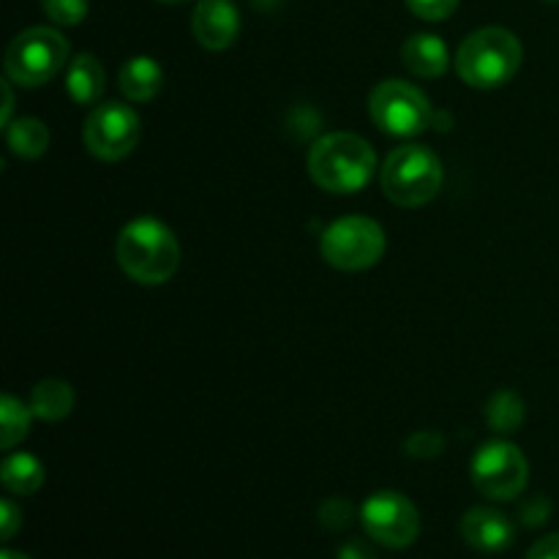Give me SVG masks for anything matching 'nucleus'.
<instances>
[{"label": "nucleus", "instance_id": "1", "mask_svg": "<svg viewBox=\"0 0 559 559\" xmlns=\"http://www.w3.org/2000/svg\"><path fill=\"white\" fill-rule=\"evenodd\" d=\"M377 156L369 142L358 134L320 136L309 151V173L320 189L331 194H355L371 180Z\"/></svg>", "mask_w": 559, "mask_h": 559}, {"label": "nucleus", "instance_id": "2", "mask_svg": "<svg viewBox=\"0 0 559 559\" xmlns=\"http://www.w3.org/2000/svg\"><path fill=\"white\" fill-rule=\"evenodd\" d=\"M118 262L129 278L140 284H164L180 265V246L173 229L156 218L126 224L118 238Z\"/></svg>", "mask_w": 559, "mask_h": 559}, {"label": "nucleus", "instance_id": "3", "mask_svg": "<svg viewBox=\"0 0 559 559\" xmlns=\"http://www.w3.org/2000/svg\"><path fill=\"white\" fill-rule=\"evenodd\" d=\"M522 58V41L511 31L480 27V31L469 33L459 47L456 69L469 87L491 91V87L506 85L516 76Z\"/></svg>", "mask_w": 559, "mask_h": 559}, {"label": "nucleus", "instance_id": "4", "mask_svg": "<svg viewBox=\"0 0 559 559\" xmlns=\"http://www.w3.org/2000/svg\"><path fill=\"white\" fill-rule=\"evenodd\" d=\"M382 191L402 207H420L442 189V162L426 145H402L385 158Z\"/></svg>", "mask_w": 559, "mask_h": 559}, {"label": "nucleus", "instance_id": "5", "mask_svg": "<svg viewBox=\"0 0 559 559\" xmlns=\"http://www.w3.org/2000/svg\"><path fill=\"white\" fill-rule=\"evenodd\" d=\"M69 60V41L52 27H27L5 52L9 80L22 87H38L52 80Z\"/></svg>", "mask_w": 559, "mask_h": 559}, {"label": "nucleus", "instance_id": "6", "mask_svg": "<svg viewBox=\"0 0 559 559\" xmlns=\"http://www.w3.org/2000/svg\"><path fill=\"white\" fill-rule=\"evenodd\" d=\"M322 260L336 271H366L385 254V233L366 216H347L333 222L320 240Z\"/></svg>", "mask_w": 559, "mask_h": 559}, {"label": "nucleus", "instance_id": "7", "mask_svg": "<svg viewBox=\"0 0 559 559\" xmlns=\"http://www.w3.org/2000/svg\"><path fill=\"white\" fill-rule=\"evenodd\" d=\"M369 115L385 134L415 136L431 126V104L404 80H385L371 91Z\"/></svg>", "mask_w": 559, "mask_h": 559}, {"label": "nucleus", "instance_id": "8", "mask_svg": "<svg viewBox=\"0 0 559 559\" xmlns=\"http://www.w3.org/2000/svg\"><path fill=\"white\" fill-rule=\"evenodd\" d=\"M360 522L374 544L407 549L420 535V513L413 500L399 491H377L360 508Z\"/></svg>", "mask_w": 559, "mask_h": 559}, {"label": "nucleus", "instance_id": "9", "mask_svg": "<svg viewBox=\"0 0 559 559\" xmlns=\"http://www.w3.org/2000/svg\"><path fill=\"white\" fill-rule=\"evenodd\" d=\"M530 480V464L511 442H486L473 459V484L489 500H516Z\"/></svg>", "mask_w": 559, "mask_h": 559}, {"label": "nucleus", "instance_id": "10", "mask_svg": "<svg viewBox=\"0 0 559 559\" xmlns=\"http://www.w3.org/2000/svg\"><path fill=\"white\" fill-rule=\"evenodd\" d=\"M140 115L120 102L98 104L87 115L82 142L87 151L102 162H120L129 156L140 142Z\"/></svg>", "mask_w": 559, "mask_h": 559}, {"label": "nucleus", "instance_id": "11", "mask_svg": "<svg viewBox=\"0 0 559 559\" xmlns=\"http://www.w3.org/2000/svg\"><path fill=\"white\" fill-rule=\"evenodd\" d=\"M240 16L233 0H200L191 14V33L211 52L227 49L238 38Z\"/></svg>", "mask_w": 559, "mask_h": 559}, {"label": "nucleus", "instance_id": "12", "mask_svg": "<svg viewBox=\"0 0 559 559\" xmlns=\"http://www.w3.org/2000/svg\"><path fill=\"white\" fill-rule=\"evenodd\" d=\"M462 538L467 546L484 555H500V551L511 549L516 540V527L506 513L495 511V508H469L462 519Z\"/></svg>", "mask_w": 559, "mask_h": 559}, {"label": "nucleus", "instance_id": "13", "mask_svg": "<svg viewBox=\"0 0 559 559\" xmlns=\"http://www.w3.org/2000/svg\"><path fill=\"white\" fill-rule=\"evenodd\" d=\"M402 60L415 76H424V80H435L448 71V47L440 36H431V33H418V36H409L402 47Z\"/></svg>", "mask_w": 559, "mask_h": 559}, {"label": "nucleus", "instance_id": "14", "mask_svg": "<svg viewBox=\"0 0 559 559\" xmlns=\"http://www.w3.org/2000/svg\"><path fill=\"white\" fill-rule=\"evenodd\" d=\"M120 91H123L126 98L131 102H151V98L158 96L164 85V71L162 66L156 63L153 58H131L129 63L120 69Z\"/></svg>", "mask_w": 559, "mask_h": 559}, {"label": "nucleus", "instance_id": "15", "mask_svg": "<svg viewBox=\"0 0 559 559\" xmlns=\"http://www.w3.org/2000/svg\"><path fill=\"white\" fill-rule=\"evenodd\" d=\"M66 87L76 104H96L104 93V69L96 55H76L69 63Z\"/></svg>", "mask_w": 559, "mask_h": 559}, {"label": "nucleus", "instance_id": "16", "mask_svg": "<svg viewBox=\"0 0 559 559\" xmlns=\"http://www.w3.org/2000/svg\"><path fill=\"white\" fill-rule=\"evenodd\" d=\"M0 480H3V486L11 495H36L44 484V467L31 453H14V456H9L3 462Z\"/></svg>", "mask_w": 559, "mask_h": 559}, {"label": "nucleus", "instance_id": "17", "mask_svg": "<svg viewBox=\"0 0 559 559\" xmlns=\"http://www.w3.org/2000/svg\"><path fill=\"white\" fill-rule=\"evenodd\" d=\"M31 409L44 420H63L74 409V391L60 380L38 382L31 393Z\"/></svg>", "mask_w": 559, "mask_h": 559}, {"label": "nucleus", "instance_id": "18", "mask_svg": "<svg viewBox=\"0 0 559 559\" xmlns=\"http://www.w3.org/2000/svg\"><path fill=\"white\" fill-rule=\"evenodd\" d=\"M5 142H9V147L14 156L38 158L41 153H47L49 131L41 120L20 118L16 123L5 126Z\"/></svg>", "mask_w": 559, "mask_h": 559}, {"label": "nucleus", "instance_id": "19", "mask_svg": "<svg viewBox=\"0 0 559 559\" xmlns=\"http://www.w3.org/2000/svg\"><path fill=\"white\" fill-rule=\"evenodd\" d=\"M31 415L33 409L16 402L14 396L0 399V448L3 451H11L16 442L25 440L27 431H31Z\"/></svg>", "mask_w": 559, "mask_h": 559}, {"label": "nucleus", "instance_id": "20", "mask_svg": "<svg viewBox=\"0 0 559 559\" xmlns=\"http://www.w3.org/2000/svg\"><path fill=\"white\" fill-rule=\"evenodd\" d=\"M489 424L497 431H516L524 420V402L511 391L495 393V399L489 402Z\"/></svg>", "mask_w": 559, "mask_h": 559}, {"label": "nucleus", "instance_id": "21", "mask_svg": "<svg viewBox=\"0 0 559 559\" xmlns=\"http://www.w3.org/2000/svg\"><path fill=\"white\" fill-rule=\"evenodd\" d=\"M41 9L47 11L55 25H80L87 14V0H41Z\"/></svg>", "mask_w": 559, "mask_h": 559}, {"label": "nucleus", "instance_id": "22", "mask_svg": "<svg viewBox=\"0 0 559 559\" xmlns=\"http://www.w3.org/2000/svg\"><path fill=\"white\" fill-rule=\"evenodd\" d=\"M409 11L420 20H429V22H440L448 20V16L456 11L459 0H407Z\"/></svg>", "mask_w": 559, "mask_h": 559}, {"label": "nucleus", "instance_id": "23", "mask_svg": "<svg viewBox=\"0 0 559 559\" xmlns=\"http://www.w3.org/2000/svg\"><path fill=\"white\" fill-rule=\"evenodd\" d=\"M320 519L328 530H344L349 522H353V506L347 500H328L325 506L320 508Z\"/></svg>", "mask_w": 559, "mask_h": 559}, {"label": "nucleus", "instance_id": "24", "mask_svg": "<svg viewBox=\"0 0 559 559\" xmlns=\"http://www.w3.org/2000/svg\"><path fill=\"white\" fill-rule=\"evenodd\" d=\"M407 451L409 456L431 459L442 451V440L437 435H431V431H420V435H415L413 440L407 442Z\"/></svg>", "mask_w": 559, "mask_h": 559}, {"label": "nucleus", "instance_id": "25", "mask_svg": "<svg viewBox=\"0 0 559 559\" xmlns=\"http://www.w3.org/2000/svg\"><path fill=\"white\" fill-rule=\"evenodd\" d=\"M22 527V511L11 500L0 502V538L11 540Z\"/></svg>", "mask_w": 559, "mask_h": 559}, {"label": "nucleus", "instance_id": "26", "mask_svg": "<svg viewBox=\"0 0 559 559\" xmlns=\"http://www.w3.org/2000/svg\"><path fill=\"white\" fill-rule=\"evenodd\" d=\"M549 516H551V502L546 500V497H533L530 502H524L522 522L527 524V527H538V524H544Z\"/></svg>", "mask_w": 559, "mask_h": 559}, {"label": "nucleus", "instance_id": "27", "mask_svg": "<svg viewBox=\"0 0 559 559\" xmlns=\"http://www.w3.org/2000/svg\"><path fill=\"white\" fill-rule=\"evenodd\" d=\"M527 559H559V533L540 538L538 544L527 551Z\"/></svg>", "mask_w": 559, "mask_h": 559}, {"label": "nucleus", "instance_id": "28", "mask_svg": "<svg viewBox=\"0 0 559 559\" xmlns=\"http://www.w3.org/2000/svg\"><path fill=\"white\" fill-rule=\"evenodd\" d=\"M338 559H377V555L369 544H364V540H349V544H344L342 551H338Z\"/></svg>", "mask_w": 559, "mask_h": 559}, {"label": "nucleus", "instance_id": "29", "mask_svg": "<svg viewBox=\"0 0 559 559\" xmlns=\"http://www.w3.org/2000/svg\"><path fill=\"white\" fill-rule=\"evenodd\" d=\"M0 559H31L27 555H22V551H14V549H3V555Z\"/></svg>", "mask_w": 559, "mask_h": 559}, {"label": "nucleus", "instance_id": "30", "mask_svg": "<svg viewBox=\"0 0 559 559\" xmlns=\"http://www.w3.org/2000/svg\"><path fill=\"white\" fill-rule=\"evenodd\" d=\"M251 3H254L257 9H273V5H276L278 0H251Z\"/></svg>", "mask_w": 559, "mask_h": 559}, {"label": "nucleus", "instance_id": "31", "mask_svg": "<svg viewBox=\"0 0 559 559\" xmlns=\"http://www.w3.org/2000/svg\"><path fill=\"white\" fill-rule=\"evenodd\" d=\"M158 3H183V0H158Z\"/></svg>", "mask_w": 559, "mask_h": 559}, {"label": "nucleus", "instance_id": "32", "mask_svg": "<svg viewBox=\"0 0 559 559\" xmlns=\"http://www.w3.org/2000/svg\"><path fill=\"white\" fill-rule=\"evenodd\" d=\"M549 3H559V0H549Z\"/></svg>", "mask_w": 559, "mask_h": 559}]
</instances>
